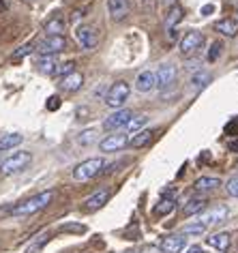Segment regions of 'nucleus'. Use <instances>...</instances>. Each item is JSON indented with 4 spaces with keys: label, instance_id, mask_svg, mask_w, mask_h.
<instances>
[{
    "label": "nucleus",
    "instance_id": "nucleus-10",
    "mask_svg": "<svg viewBox=\"0 0 238 253\" xmlns=\"http://www.w3.org/2000/svg\"><path fill=\"white\" fill-rule=\"evenodd\" d=\"M133 116V112L131 110H114V114H110L108 118L103 120V129L105 131H116V129H122V126H127V123Z\"/></svg>",
    "mask_w": 238,
    "mask_h": 253
},
{
    "label": "nucleus",
    "instance_id": "nucleus-33",
    "mask_svg": "<svg viewBox=\"0 0 238 253\" xmlns=\"http://www.w3.org/2000/svg\"><path fill=\"white\" fill-rule=\"evenodd\" d=\"M221 52H223V45H221V43H212V47H210V52H208V56H206V58H208V62H215Z\"/></svg>",
    "mask_w": 238,
    "mask_h": 253
},
{
    "label": "nucleus",
    "instance_id": "nucleus-23",
    "mask_svg": "<svg viewBox=\"0 0 238 253\" xmlns=\"http://www.w3.org/2000/svg\"><path fill=\"white\" fill-rule=\"evenodd\" d=\"M56 67H58V60H56V56H41V58L37 60V69H39L43 75H54Z\"/></svg>",
    "mask_w": 238,
    "mask_h": 253
},
{
    "label": "nucleus",
    "instance_id": "nucleus-17",
    "mask_svg": "<svg viewBox=\"0 0 238 253\" xmlns=\"http://www.w3.org/2000/svg\"><path fill=\"white\" fill-rule=\"evenodd\" d=\"M215 30H219L221 35L232 39V37L238 35V20H234V17H223V20H219L215 24Z\"/></svg>",
    "mask_w": 238,
    "mask_h": 253
},
{
    "label": "nucleus",
    "instance_id": "nucleus-29",
    "mask_svg": "<svg viewBox=\"0 0 238 253\" xmlns=\"http://www.w3.org/2000/svg\"><path fill=\"white\" fill-rule=\"evenodd\" d=\"M204 232H206V225L199 223L198 219H193L191 223L183 225V232H180V234H193V236H199V234H204Z\"/></svg>",
    "mask_w": 238,
    "mask_h": 253
},
{
    "label": "nucleus",
    "instance_id": "nucleus-20",
    "mask_svg": "<svg viewBox=\"0 0 238 253\" xmlns=\"http://www.w3.org/2000/svg\"><path fill=\"white\" fill-rule=\"evenodd\" d=\"M155 133H157V131H153V129H142V131H137V133L131 137L129 144H131L133 148H144V146H148V144L153 142Z\"/></svg>",
    "mask_w": 238,
    "mask_h": 253
},
{
    "label": "nucleus",
    "instance_id": "nucleus-18",
    "mask_svg": "<svg viewBox=\"0 0 238 253\" xmlns=\"http://www.w3.org/2000/svg\"><path fill=\"white\" fill-rule=\"evenodd\" d=\"M185 20V9L180 7V4H172L170 9H167V15H165V28H174V26H178L180 22Z\"/></svg>",
    "mask_w": 238,
    "mask_h": 253
},
{
    "label": "nucleus",
    "instance_id": "nucleus-32",
    "mask_svg": "<svg viewBox=\"0 0 238 253\" xmlns=\"http://www.w3.org/2000/svg\"><path fill=\"white\" fill-rule=\"evenodd\" d=\"M225 189H228V193H230V195L238 198V176H232V178L225 182Z\"/></svg>",
    "mask_w": 238,
    "mask_h": 253
},
{
    "label": "nucleus",
    "instance_id": "nucleus-4",
    "mask_svg": "<svg viewBox=\"0 0 238 253\" xmlns=\"http://www.w3.org/2000/svg\"><path fill=\"white\" fill-rule=\"evenodd\" d=\"M129 94H131V86L127 82H116V84L110 86L108 94H105V105L112 107V110H120L127 103Z\"/></svg>",
    "mask_w": 238,
    "mask_h": 253
},
{
    "label": "nucleus",
    "instance_id": "nucleus-5",
    "mask_svg": "<svg viewBox=\"0 0 238 253\" xmlns=\"http://www.w3.org/2000/svg\"><path fill=\"white\" fill-rule=\"evenodd\" d=\"M67 49V39L62 35H47L43 41H39L37 52L41 56H56Z\"/></svg>",
    "mask_w": 238,
    "mask_h": 253
},
{
    "label": "nucleus",
    "instance_id": "nucleus-31",
    "mask_svg": "<svg viewBox=\"0 0 238 253\" xmlns=\"http://www.w3.org/2000/svg\"><path fill=\"white\" fill-rule=\"evenodd\" d=\"M73 71H75V62H73V60H69V62H58V67H56L54 75H58V78H65V75L73 73Z\"/></svg>",
    "mask_w": 238,
    "mask_h": 253
},
{
    "label": "nucleus",
    "instance_id": "nucleus-30",
    "mask_svg": "<svg viewBox=\"0 0 238 253\" xmlns=\"http://www.w3.org/2000/svg\"><path fill=\"white\" fill-rule=\"evenodd\" d=\"M92 142H97V131L95 129H86L78 135V144H82V146H90Z\"/></svg>",
    "mask_w": 238,
    "mask_h": 253
},
{
    "label": "nucleus",
    "instance_id": "nucleus-39",
    "mask_svg": "<svg viewBox=\"0 0 238 253\" xmlns=\"http://www.w3.org/2000/svg\"><path fill=\"white\" fill-rule=\"evenodd\" d=\"M161 2H163V4H167V7H172V4H176L178 0H161Z\"/></svg>",
    "mask_w": 238,
    "mask_h": 253
},
{
    "label": "nucleus",
    "instance_id": "nucleus-40",
    "mask_svg": "<svg viewBox=\"0 0 238 253\" xmlns=\"http://www.w3.org/2000/svg\"><path fill=\"white\" fill-rule=\"evenodd\" d=\"M124 253H137V251H124Z\"/></svg>",
    "mask_w": 238,
    "mask_h": 253
},
{
    "label": "nucleus",
    "instance_id": "nucleus-27",
    "mask_svg": "<svg viewBox=\"0 0 238 253\" xmlns=\"http://www.w3.org/2000/svg\"><path fill=\"white\" fill-rule=\"evenodd\" d=\"M45 33L47 35H62L65 33V20H62V17H52V20L45 24Z\"/></svg>",
    "mask_w": 238,
    "mask_h": 253
},
{
    "label": "nucleus",
    "instance_id": "nucleus-13",
    "mask_svg": "<svg viewBox=\"0 0 238 253\" xmlns=\"http://www.w3.org/2000/svg\"><path fill=\"white\" fill-rule=\"evenodd\" d=\"M131 11L129 0H108V13L114 22H122Z\"/></svg>",
    "mask_w": 238,
    "mask_h": 253
},
{
    "label": "nucleus",
    "instance_id": "nucleus-24",
    "mask_svg": "<svg viewBox=\"0 0 238 253\" xmlns=\"http://www.w3.org/2000/svg\"><path fill=\"white\" fill-rule=\"evenodd\" d=\"M208 82H210V73H208V71H198V73L191 78V90H193V92H199L202 88L208 86Z\"/></svg>",
    "mask_w": 238,
    "mask_h": 253
},
{
    "label": "nucleus",
    "instance_id": "nucleus-38",
    "mask_svg": "<svg viewBox=\"0 0 238 253\" xmlns=\"http://www.w3.org/2000/svg\"><path fill=\"white\" fill-rule=\"evenodd\" d=\"M212 9H215L212 4H206V7L202 9V13H204V15H208V13H212Z\"/></svg>",
    "mask_w": 238,
    "mask_h": 253
},
{
    "label": "nucleus",
    "instance_id": "nucleus-11",
    "mask_svg": "<svg viewBox=\"0 0 238 253\" xmlns=\"http://www.w3.org/2000/svg\"><path fill=\"white\" fill-rule=\"evenodd\" d=\"M187 245V236L185 234H167V236H163L159 240V249L163 253H180L185 249Z\"/></svg>",
    "mask_w": 238,
    "mask_h": 253
},
{
    "label": "nucleus",
    "instance_id": "nucleus-19",
    "mask_svg": "<svg viewBox=\"0 0 238 253\" xmlns=\"http://www.w3.org/2000/svg\"><path fill=\"white\" fill-rule=\"evenodd\" d=\"M155 88V73L153 71H142L135 78V90L137 92H150Z\"/></svg>",
    "mask_w": 238,
    "mask_h": 253
},
{
    "label": "nucleus",
    "instance_id": "nucleus-25",
    "mask_svg": "<svg viewBox=\"0 0 238 253\" xmlns=\"http://www.w3.org/2000/svg\"><path fill=\"white\" fill-rule=\"evenodd\" d=\"M146 123H148V116H144V114H133L131 116V120L127 123V131L129 133H137V131H142L144 126H146Z\"/></svg>",
    "mask_w": 238,
    "mask_h": 253
},
{
    "label": "nucleus",
    "instance_id": "nucleus-21",
    "mask_svg": "<svg viewBox=\"0 0 238 253\" xmlns=\"http://www.w3.org/2000/svg\"><path fill=\"white\" fill-rule=\"evenodd\" d=\"M22 142H24V135L22 133H4V135H0V153L17 148Z\"/></svg>",
    "mask_w": 238,
    "mask_h": 253
},
{
    "label": "nucleus",
    "instance_id": "nucleus-14",
    "mask_svg": "<svg viewBox=\"0 0 238 253\" xmlns=\"http://www.w3.org/2000/svg\"><path fill=\"white\" fill-rule=\"evenodd\" d=\"M206 245L212 247V249H217V251H221V253H228L230 247H232V234L230 232L212 234V236L206 238Z\"/></svg>",
    "mask_w": 238,
    "mask_h": 253
},
{
    "label": "nucleus",
    "instance_id": "nucleus-15",
    "mask_svg": "<svg viewBox=\"0 0 238 253\" xmlns=\"http://www.w3.org/2000/svg\"><path fill=\"white\" fill-rule=\"evenodd\" d=\"M58 86H60L65 92H75V90H79V88L84 86V75L79 73V71H73V73L65 75V78H60Z\"/></svg>",
    "mask_w": 238,
    "mask_h": 253
},
{
    "label": "nucleus",
    "instance_id": "nucleus-26",
    "mask_svg": "<svg viewBox=\"0 0 238 253\" xmlns=\"http://www.w3.org/2000/svg\"><path fill=\"white\" fill-rule=\"evenodd\" d=\"M206 208V200H202V198H196V200H189L185 204V208H183V212L187 214V217H191V214H198V212H202Z\"/></svg>",
    "mask_w": 238,
    "mask_h": 253
},
{
    "label": "nucleus",
    "instance_id": "nucleus-35",
    "mask_svg": "<svg viewBox=\"0 0 238 253\" xmlns=\"http://www.w3.org/2000/svg\"><path fill=\"white\" fill-rule=\"evenodd\" d=\"M137 253H163V251H161L157 245H144V247H142V249L137 251Z\"/></svg>",
    "mask_w": 238,
    "mask_h": 253
},
{
    "label": "nucleus",
    "instance_id": "nucleus-2",
    "mask_svg": "<svg viewBox=\"0 0 238 253\" xmlns=\"http://www.w3.org/2000/svg\"><path fill=\"white\" fill-rule=\"evenodd\" d=\"M30 161H33V155L28 153V150H17L11 157H7L2 163H0V174L2 176H13V174H20L24 172Z\"/></svg>",
    "mask_w": 238,
    "mask_h": 253
},
{
    "label": "nucleus",
    "instance_id": "nucleus-37",
    "mask_svg": "<svg viewBox=\"0 0 238 253\" xmlns=\"http://www.w3.org/2000/svg\"><path fill=\"white\" fill-rule=\"evenodd\" d=\"M187 253H204V249H202V247H198V245H193V247L187 249Z\"/></svg>",
    "mask_w": 238,
    "mask_h": 253
},
{
    "label": "nucleus",
    "instance_id": "nucleus-22",
    "mask_svg": "<svg viewBox=\"0 0 238 253\" xmlns=\"http://www.w3.org/2000/svg\"><path fill=\"white\" fill-rule=\"evenodd\" d=\"M193 187H196L198 191L208 193V191H215V189L221 187V180L215 178V176H202V178L196 180V185H193Z\"/></svg>",
    "mask_w": 238,
    "mask_h": 253
},
{
    "label": "nucleus",
    "instance_id": "nucleus-1",
    "mask_svg": "<svg viewBox=\"0 0 238 253\" xmlns=\"http://www.w3.org/2000/svg\"><path fill=\"white\" fill-rule=\"evenodd\" d=\"M52 200H54V191H41V193L33 195V198L20 202L17 206H13L11 208V214H13V217H30V214H35V212L43 211L45 206H49Z\"/></svg>",
    "mask_w": 238,
    "mask_h": 253
},
{
    "label": "nucleus",
    "instance_id": "nucleus-7",
    "mask_svg": "<svg viewBox=\"0 0 238 253\" xmlns=\"http://www.w3.org/2000/svg\"><path fill=\"white\" fill-rule=\"evenodd\" d=\"M176 78H178V69L174 65H161L159 71L155 73V88L159 90H167L170 86L176 84Z\"/></svg>",
    "mask_w": 238,
    "mask_h": 253
},
{
    "label": "nucleus",
    "instance_id": "nucleus-36",
    "mask_svg": "<svg viewBox=\"0 0 238 253\" xmlns=\"http://www.w3.org/2000/svg\"><path fill=\"white\" fill-rule=\"evenodd\" d=\"M58 107H60V97H56V94H54V97H49V101H47V110H58Z\"/></svg>",
    "mask_w": 238,
    "mask_h": 253
},
{
    "label": "nucleus",
    "instance_id": "nucleus-16",
    "mask_svg": "<svg viewBox=\"0 0 238 253\" xmlns=\"http://www.w3.org/2000/svg\"><path fill=\"white\" fill-rule=\"evenodd\" d=\"M108 200H110V191H105V189H101V191L92 193L90 198L84 202V211L95 212V211H99V208H103V206H105V202H108Z\"/></svg>",
    "mask_w": 238,
    "mask_h": 253
},
{
    "label": "nucleus",
    "instance_id": "nucleus-6",
    "mask_svg": "<svg viewBox=\"0 0 238 253\" xmlns=\"http://www.w3.org/2000/svg\"><path fill=\"white\" fill-rule=\"evenodd\" d=\"M204 45V35L199 30H189L183 39H180V56L185 58H191L193 54H198V49Z\"/></svg>",
    "mask_w": 238,
    "mask_h": 253
},
{
    "label": "nucleus",
    "instance_id": "nucleus-28",
    "mask_svg": "<svg viewBox=\"0 0 238 253\" xmlns=\"http://www.w3.org/2000/svg\"><path fill=\"white\" fill-rule=\"evenodd\" d=\"M174 206H176V202H174L172 198H165V200H161L159 204L155 206V214L157 217H163V214H167V212H172L174 211Z\"/></svg>",
    "mask_w": 238,
    "mask_h": 253
},
{
    "label": "nucleus",
    "instance_id": "nucleus-8",
    "mask_svg": "<svg viewBox=\"0 0 238 253\" xmlns=\"http://www.w3.org/2000/svg\"><path fill=\"white\" fill-rule=\"evenodd\" d=\"M75 39L84 49H95L99 45V33L95 26H78L75 28Z\"/></svg>",
    "mask_w": 238,
    "mask_h": 253
},
{
    "label": "nucleus",
    "instance_id": "nucleus-34",
    "mask_svg": "<svg viewBox=\"0 0 238 253\" xmlns=\"http://www.w3.org/2000/svg\"><path fill=\"white\" fill-rule=\"evenodd\" d=\"M33 52V45H24V47H20L17 52L13 54V60H17V58H22V56H26V54H30Z\"/></svg>",
    "mask_w": 238,
    "mask_h": 253
},
{
    "label": "nucleus",
    "instance_id": "nucleus-12",
    "mask_svg": "<svg viewBox=\"0 0 238 253\" xmlns=\"http://www.w3.org/2000/svg\"><path fill=\"white\" fill-rule=\"evenodd\" d=\"M129 144V135L127 133H112L105 140L99 142V150L101 153H116V150H122Z\"/></svg>",
    "mask_w": 238,
    "mask_h": 253
},
{
    "label": "nucleus",
    "instance_id": "nucleus-3",
    "mask_svg": "<svg viewBox=\"0 0 238 253\" xmlns=\"http://www.w3.org/2000/svg\"><path fill=\"white\" fill-rule=\"evenodd\" d=\"M103 168H105V161L101 159V157H92V159L82 161L78 168L73 169V178L78 182H86V180L95 178L97 174H101Z\"/></svg>",
    "mask_w": 238,
    "mask_h": 253
},
{
    "label": "nucleus",
    "instance_id": "nucleus-9",
    "mask_svg": "<svg viewBox=\"0 0 238 253\" xmlns=\"http://www.w3.org/2000/svg\"><path fill=\"white\" fill-rule=\"evenodd\" d=\"M228 214H230V208H228V206H215V208H210L208 212H204L198 221L206 225V230H210V227L221 225L223 221L228 219Z\"/></svg>",
    "mask_w": 238,
    "mask_h": 253
}]
</instances>
